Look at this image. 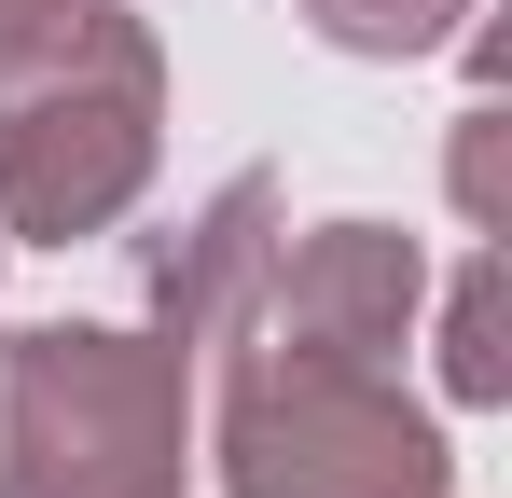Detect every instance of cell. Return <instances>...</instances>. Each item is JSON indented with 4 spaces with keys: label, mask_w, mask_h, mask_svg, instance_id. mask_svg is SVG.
<instances>
[{
    "label": "cell",
    "mask_w": 512,
    "mask_h": 498,
    "mask_svg": "<svg viewBox=\"0 0 512 498\" xmlns=\"http://www.w3.org/2000/svg\"><path fill=\"white\" fill-rule=\"evenodd\" d=\"M153 166H167V42H153V14L70 0L42 42L0 56V236L14 249L125 236Z\"/></svg>",
    "instance_id": "cell-1"
},
{
    "label": "cell",
    "mask_w": 512,
    "mask_h": 498,
    "mask_svg": "<svg viewBox=\"0 0 512 498\" xmlns=\"http://www.w3.org/2000/svg\"><path fill=\"white\" fill-rule=\"evenodd\" d=\"M208 471L222 498H457V443L388 360L236 332L208 388Z\"/></svg>",
    "instance_id": "cell-2"
},
{
    "label": "cell",
    "mask_w": 512,
    "mask_h": 498,
    "mask_svg": "<svg viewBox=\"0 0 512 498\" xmlns=\"http://www.w3.org/2000/svg\"><path fill=\"white\" fill-rule=\"evenodd\" d=\"M194 471V360L139 319L14 332V498H180Z\"/></svg>",
    "instance_id": "cell-3"
},
{
    "label": "cell",
    "mask_w": 512,
    "mask_h": 498,
    "mask_svg": "<svg viewBox=\"0 0 512 498\" xmlns=\"http://www.w3.org/2000/svg\"><path fill=\"white\" fill-rule=\"evenodd\" d=\"M416 305H429V249L402 236V222H305V236H277V263H263V319L250 332L402 374Z\"/></svg>",
    "instance_id": "cell-4"
},
{
    "label": "cell",
    "mask_w": 512,
    "mask_h": 498,
    "mask_svg": "<svg viewBox=\"0 0 512 498\" xmlns=\"http://www.w3.org/2000/svg\"><path fill=\"white\" fill-rule=\"evenodd\" d=\"M277 236H291L277 166H236L208 208H180L167 236L139 249V305H153V332H167L180 360H222V346L263 319V263H277Z\"/></svg>",
    "instance_id": "cell-5"
},
{
    "label": "cell",
    "mask_w": 512,
    "mask_h": 498,
    "mask_svg": "<svg viewBox=\"0 0 512 498\" xmlns=\"http://www.w3.org/2000/svg\"><path fill=\"white\" fill-rule=\"evenodd\" d=\"M443 402L457 415H499L512 402V263L499 249L457 263V305H443Z\"/></svg>",
    "instance_id": "cell-6"
},
{
    "label": "cell",
    "mask_w": 512,
    "mask_h": 498,
    "mask_svg": "<svg viewBox=\"0 0 512 498\" xmlns=\"http://www.w3.org/2000/svg\"><path fill=\"white\" fill-rule=\"evenodd\" d=\"M333 56H374V70H402V56H443L485 0H291Z\"/></svg>",
    "instance_id": "cell-7"
},
{
    "label": "cell",
    "mask_w": 512,
    "mask_h": 498,
    "mask_svg": "<svg viewBox=\"0 0 512 498\" xmlns=\"http://www.w3.org/2000/svg\"><path fill=\"white\" fill-rule=\"evenodd\" d=\"M457 208H471V222L499 236V83H485V97L457 111Z\"/></svg>",
    "instance_id": "cell-8"
},
{
    "label": "cell",
    "mask_w": 512,
    "mask_h": 498,
    "mask_svg": "<svg viewBox=\"0 0 512 498\" xmlns=\"http://www.w3.org/2000/svg\"><path fill=\"white\" fill-rule=\"evenodd\" d=\"M56 14H70V0H0V56H14V42H42Z\"/></svg>",
    "instance_id": "cell-9"
},
{
    "label": "cell",
    "mask_w": 512,
    "mask_h": 498,
    "mask_svg": "<svg viewBox=\"0 0 512 498\" xmlns=\"http://www.w3.org/2000/svg\"><path fill=\"white\" fill-rule=\"evenodd\" d=\"M0 498H14V332H0Z\"/></svg>",
    "instance_id": "cell-10"
},
{
    "label": "cell",
    "mask_w": 512,
    "mask_h": 498,
    "mask_svg": "<svg viewBox=\"0 0 512 498\" xmlns=\"http://www.w3.org/2000/svg\"><path fill=\"white\" fill-rule=\"evenodd\" d=\"M0 263H14V236H0Z\"/></svg>",
    "instance_id": "cell-11"
}]
</instances>
